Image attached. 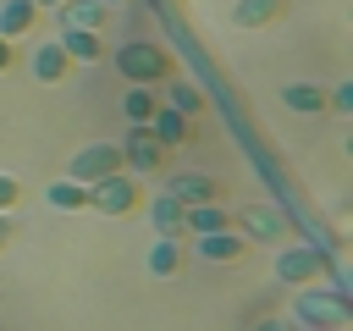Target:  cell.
Listing matches in <instances>:
<instances>
[{
  "label": "cell",
  "instance_id": "cell-1",
  "mask_svg": "<svg viewBox=\"0 0 353 331\" xmlns=\"http://www.w3.org/2000/svg\"><path fill=\"white\" fill-rule=\"evenodd\" d=\"M116 72L132 83V88H143V83H171V55L160 50V44H121L116 50Z\"/></svg>",
  "mask_w": 353,
  "mask_h": 331
},
{
  "label": "cell",
  "instance_id": "cell-2",
  "mask_svg": "<svg viewBox=\"0 0 353 331\" xmlns=\"http://www.w3.org/2000/svg\"><path fill=\"white\" fill-rule=\"evenodd\" d=\"M298 320H303V331H342L347 325V298L342 292H298Z\"/></svg>",
  "mask_w": 353,
  "mask_h": 331
},
{
  "label": "cell",
  "instance_id": "cell-3",
  "mask_svg": "<svg viewBox=\"0 0 353 331\" xmlns=\"http://www.w3.org/2000/svg\"><path fill=\"white\" fill-rule=\"evenodd\" d=\"M138 199H143V188H138V177H127V171H116V177H105V182L88 188V204H94L99 215H132Z\"/></svg>",
  "mask_w": 353,
  "mask_h": 331
},
{
  "label": "cell",
  "instance_id": "cell-4",
  "mask_svg": "<svg viewBox=\"0 0 353 331\" xmlns=\"http://www.w3.org/2000/svg\"><path fill=\"white\" fill-rule=\"evenodd\" d=\"M116 171H127V166H121V143H88V149L72 160V182H83V188L116 177Z\"/></svg>",
  "mask_w": 353,
  "mask_h": 331
},
{
  "label": "cell",
  "instance_id": "cell-5",
  "mask_svg": "<svg viewBox=\"0 0 353 331\" xmlns=\"http://www.w3.org/2000/svg\"><path fill=\"white\" fill-rule=\"evenodd\" d=\"M165 160V149L149 138V127H132V138L121 143V166H132V177H154Z\"/></svg>",
  "mask_w": 353,
  "mask_h": 331
},
{
  "label": "cell",
  "instance_id": "cell-6",
  "mask_svg": "<svg viewBox=\"0 0 353 331\" xmlns=\"http://www.w3.org/2000/svg\"><path fill=\"white\" fill-rule=\"evenodd\" d=\"M182 210H193V204H215V182L210 177H199V171H188V177H171V188H165Z\"/></svg>",
  "mask_w": 353,
  "mask_h": 331
},
{
  "label": "cell",
  "instance_id": "cell-7",
  "mask_svg": "<svg viewBox=\"0 0 353 331\" xmlns=\"http://www.w3.org/2000/svg\"><path fill=\"white\" fill-rule=\"evenodd\" d=\"M39 22V0H0V39H17Z\"/></svg>",
  "mask_w": 353,
  "mask_h": 331
},
{
  "label": "cell",
  "instance_id": "cell-8",
  "mask_svg": "<svg viewBox=\"0 0 353 331\" xmlns=\"http://www.w3.org/2000/svg\"><path fill=\"white\" fill-rule=\"evenodd\" d=\"M143 127H149V138H154L160 149H171V143H182V138H188V116H182V110H154Z\"/></svg>",
  "mask_w": 353,
  "mask_h": 331
},
{
  "label": "cell",
  "instance_id": "cell-9",
  "mask_svg": "<svg viewBox=\"0 0 353 331\" xmlns=\"http://www.w3.org/2000/svg\"><path fill=\"white\" fill-rule=\"evenodd\" d=\"M314 270H320V254L314 248H287L276 259V276L281 281H314Z\"/></svg>",
  "mask_w": 353,
  "mask_h": 331
},
{
  "label": "cell",
  "instance_id": "cell-10",
  "mask_svg": "<svg viewBox=\"0 0 353 331\" xmlns=\"http://www.w3.org/2000/svg\"><path fill=\"white\" fill-rule=\"evenodd\" d=\"M243 248H248V237H237L232 226H226V232H204V237H199V254H204V259H243Z\"/></svg>",
  "mask_w": 353,
  "mask_h": 331
},
{
  "label": "cell",
  "instance_id": "cell-11",
  "mask_svg": "<svg viewBox=\"0 0 353 331\" xmlns=\"http://www.w3.org/2000/svg\"><path fill=\"white\" fill-rule=\"evenodd\" d=\"M182 215H188V210H182L171 193H160V199L149 204V221H154V232H160V237H176V232H182Z\"/></svg>",
  "mask_w": 353,
  "mask_h": 331
},
{
  "label": "cell",
  "instance_id": "cell-12",
  "mask_svg": "<svg viewBox=\"0 0 353 331\" xmlns=\"http://www.w3.org/2000/svg\"><path fill=\"white\" fill-rule=\"evenodd\" d=\"M66 66H72V61H66V50H61V39H55V44H39V55H33V72H39L44 83H55V77H66Z\"/></svg>",
  "mask_w": 353,
  "mask_h": 331
},
{
  "label": "cell",
  "instance_id": "cell-13",
  "mask_svg": "<svg viewBox=\"0 0 353 331\" xmlns=\"http://www.w3.org/2000/svg\"><path fill=\"white\" fill-rule=\"evenodd\" d=\"M243 232L259 237V243H265V237H281V215L265 210V204H254V210H243Z\"/></svg>",
  "mask_w": 353,
  "mask_h": 331
},
{
  "label": "cell",
  "instance_id": "cell-14",
  "mask_svg": "<svg viewBox=\"0 0 353 331\" xmlns=\"http://www.w3.org/2000/svg\"><path fill=\"white\" fill-rule=\"evenodd\" d=\"M61 50H66V61H99V39L83 33V28H66L61 33Z\"/></svg>",
  "mask_w": 353,
  "mask_h": 331
},
{
  "label": "cell",
  "instance_id": "cell-15",
  "mask_svg": "<svg viewBox=\"0 0 353 331\" xmlns=\"http://www.w3.org/2000/svg\"><path fill=\"white\" fill-rule=\"evenodd\" d=\"M44 199H50L55 210H88V188H83V182H72V177H66V182H55Z\"/></svg>",
  "mask_w": 353,
  "mask_h": 331
},
{
  "label": "cell",
  "instance_id": "cell-16",
  "mask_svg": "<svg viewBox=\"0 0 353 331\" xmlns=\"http://www.w3.org/2000/svg\"><path fill=\"white\" fill-rule=\"evenodd\" d=\"M182 226H193V232H199V237H204V232H226V226H232V221H226V215H221V210H215V204H193V210H188V215H182Z\"/></svg>",
  "mask_w": 353,
  "mask_h": 331
},
{
  "label": "cell",
  "instance_id": "cell-17",
  "mask_svg": "<svg viewBox=\"0 0 353 331\" xmlns=\"http://www.w3.org/2000/svg\"><path fill=\"white\" fill-rule=\"evenodd\" d=\"M121 110H127V121H132V127H143V121H149V116H154L160 105H154V94H149V88H127Z\"/></svg>",
  "mask_w": 353,
  "mask_h": 331
},
{
  "label": "cell",
  "instance_id": "cell-18",
  "mask_svg": "<svg viewBox=\"0 0 353 331\" xmlns=\"http://www.w3.org/2000/svg\"><path fill=\"white\" fill-rule=\"evenodd\" d=\"M176 265H182V248H176V237H160V243L149 248V270H154V276H171Z\"/></svg>",
  "mask_w": 353,
  "mask_h": 331
},
{
  "label": "cell",
  "instance_id": "cell-19",
  "mask_svg": "<svg viewBox=\"0 0 353 331\" xmlns=\"http://www.w3.org/2000/svg\"><path fill=\"white\" fill-rule=\"evenodd\" d=\"M99 17H105V11H99L94 0H66V28H83V33H94V28H99Z\"/></svg>",
  "mask_w": 353,
  "mask_h": 331
},
{
  "label": "cell",
  "instance_id": "cell-20",
  "mask_svg": "<svg viewBox=\"0 0 353 331\" xmlns=\"http://www.w3.org/2000/svg\"><path fill=\"white\" fill-rule=\"evenodd\" d=\"M281 11V0H243L237 6V28H259V22H270Z\"/></svg>",
  "mask_w": 353,
  "mask_h": 331
},
{
  "label": "cell",
  "instance_id": "cell-21",
  "mask_svg": "<svg viewBox=\"0 0 353 331\" xmlns=\"http://www.w3.org/2000/svg\"><path fill=\"white\" fill-rule=\"evenodd\" d=\"M287 105L292 110H325V94L314 83H287Z\"/></svg>",
  "mask_w": 353,
  "mask_h": 331
},
{
  "label": "cell",
  "instance_id": "cell-22",
  "mask_svg": "<svg viewBox=\"0 0 353 331\" xmlns=\"http://www.w3.org/2000/svg\"><path fill=\"white\" fill-rule=\"evenodd\" d=\"M171 105H176V110H182V116H193V110H199V105H204V99H199V94H193V88H188V83H176V88H171Z\"/></svg>",
  "mask_w": 353,
  "mask_h": 331
},
{
  "label": "cell",
  "instance_id": "cell-23",
  "mask_svg": "<svg viewBox=\"0 0 353 331\" xmlns=\"http://www.w3.org/2000/svg\"><path fill=\"white\" fill-rule=\"evenodd\" d=\"M17 193H22V188H17V177H0V215L17 204Z\"/></svg>",
  "mask_w": 353,
  "mask_h": 331
},
{
  "label": "cell",
  "instance_id": "cell-24",
  "mask_svg": "<svg viewBox=\"0 0 353 331\" xmlns=\"http://www.w3.org/2000/svg\"><path fill=\"white\" fill-rule=\"evenodd\" d=\"M11 66V39H0V72Z\"/></svg>",
  "mask_w": 353,
  "mask_h": 331
},
{
  "label": "cell",
  "instance_id": "cell-25",
  "mask_svg": "<svg viewBox=\"0 0 353 331\" xmlns=\"http://www.w3.org/2000/svg\"><path fill=\"white\" fill-rule=\"evenodd\" d=\"M6 243H11V221L0 215V248H6Z\"/></svg>",
  "mask_w": 353,
  "mask_h": 331
},
{
  "label": "cell",
  "instance_id": "cell-26",
  "mask_svg": "<svg viewBox=\"0 0 353 331\" xmlns=\"http://www.w3.org/2000/svg\"><path fill=\"white\" fill-rule=\"evenodd\" d=\"M259 331H287V325H281V320H265V325H259Z\"/></svg>",
  "mask_w": 353,
  "mask_h": 331
}]
</instances>
